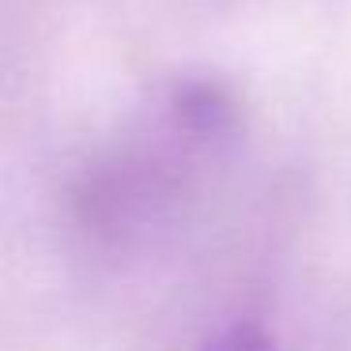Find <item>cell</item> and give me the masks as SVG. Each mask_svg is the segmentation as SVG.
<instances>
[{"label":"cell","mask_w":351,"mask_h":351,"mask_svg":"<svg viewBox=\"0 0 351 351\" xmlns=\"http://www.w3.org/2000/svg\"><path fill=\"white\" fill-rule=\"evenodd\" d=\"M170 121L197 144H223L238 129V106L219 84L189 80L170 95Z\"/></svg>","instance_id":"6da1fadb"},{"label":"cell","mask_w":351,"mask_h":351,"mask_svg":"<svg viewBox=\"0 0 351 351\" xmlns=\"http://www.w3.org/2000/svg\"><path fill=\"white\" fill-rule=\"evenodd\" d=\"M200 351H276V343L268 340L265 328L250 325V321H234V325L208 336Z\"/></svg>","instance_id":"7a4b0ae2"}]
</instances>
